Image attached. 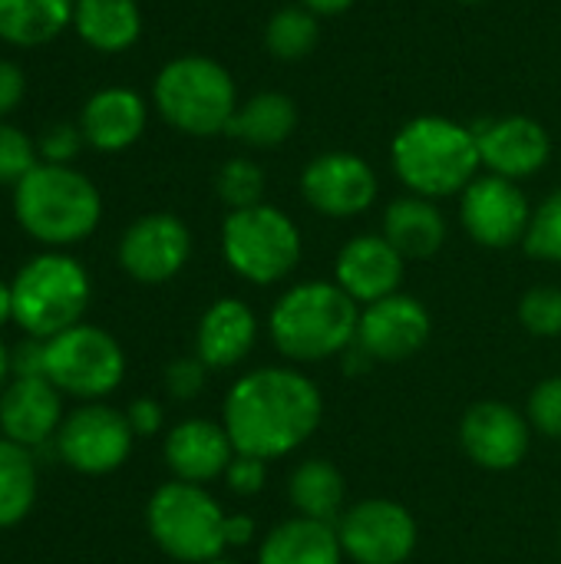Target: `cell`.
Instances as JSON below:
<instances>
[{"label": "cell", "instance_id": "cell-1", "mask_svg": "<svg viewBox=\"0 0 561 564\" xmlns=\"http://www.w3.org/2000/svg\"><path fill=\"white\" fill-rule=\"evenodd\" d=\"M321 387L288 364L241 373L222 403V426L228 430L235 453L258 456L265 463L298 453L321 430Z\"/></svg>", "mask_w": 561, "mask_h": 564}, {"label": "cell", "instance_id": "cell-2", "mask_svg": "<svg viewBox=\"0 0 561 564\" xmlns=\"http://www.w3.org/2000/svg\"><path fill=\"white\" fill-rule=\"evenodd\" d=\"M390 165L410 195L433 202L463 195L483 169L476 129L450 116H417L397 129Z\"/></svg>", "mask_w": 561, "mask_h": 564}, {"label": "cell", "instance_id": "cell-3", "mask_svg": "<svg viewBox=\"0 0 561 564\" xmlns=\"http://www.w3.org/2000/svg\"><path fill=\"white\" fill-rule=\"evenodd\" d=\"M357 321L360 304L334 281H301L274 301L268 337L288 364H321L357 344Z\"/></svg>", "mask_w": 561, "mask_h": 564}, {"label": "cell", "instance_id": "cell-4", "mask_svg": "<svg viewBox=\"0 0 561 564\" xmlns=\"http://www.w3.org/2000/svg\"><path fill=\"white\" fill-rule=\"evenodd\" d=\"M13 215L33 241L60 251L99 228L103 195L86 172L40 162L13 185Z\"/></svg>", "mask_w": 561, "mask_h": 564}, {"label": "cell", "instance_id": "cell-5", "mask_svg": "<svg viewBox=\"0 0 561 564\" xmlns=\"http://www.w3.org/2000/svg\"><path fill=\"white\" fill-rule=\"evenodd\" d=\"M235 76L212 56H175L152 83V106L165 126L192 139L225 135L238 109Z\"/></svg>", "mask_w": 561, "mask_h": 564}, {"label": "cell", "instance_id": "cell-6", "mask_svg": "<svg viewBox=\"0 0 561 564\" xmlns=\"http://www.w3.org/2000/svg\"><path fill=\"white\" fill-rule=\"evenodd\" d=\"M13 324L23 337L50 340L76 324L93 297L89 271L66 251H43L30 258L10 281Z\"/></svg>", "mask_w": 561, "mask_h": 564}, {"label": "cell", "instance_id": "cell-7", "mask_svg": "<svg viewBox=\"0 0 561 564\" xmlns=\"http://www.w3.org/2000/svg\"><path fill=\"white\" fill-rule=\"evenodd\" d=\"M304 254L298 221L278 205H251L228 212L222 221V258L235 278L271 288L288 281Z\"/></svg>", "mask_w": 561, "mask_h": 564}, {"label": "cell", "instance_id": "cell-8", "mask_svg": "<svg viewBox=\"0 0 561 564\" xmlns=\"http://www.w3.org/2000/svg\"><path fill=\"white\" fill-rule=\"evenodd\" d=\"M225 509L205 489L169 479L145 502V529L162 555L182 564L222 558L225 545Z\"/></svg>", "mask_w": 561, "mask_h": 564}, {"label": "cell", "instance_id": "cell-9", "mask_svg": "<svg viewBox=\"0 0 561 564\" xmlns=\"http://www.w3.org/2000/svg\"><path fill=\"white\" fill-rule=\"evenodd\" d=\"M126 377V354L122 344L96 327L76 324L46 340V380L79 403H99L119 390Z\"/></svg>", "mask_w": 561, "mask_h": 564}, {"label": "cell", "instance_id": "cell-10", "mask_svg": "<svg viewBox=\"0 0 561 564\" xmlns=\"http://www.w3.org/2000/svg\"><path fill=\"white\" fill-rule=\"evenodd\" d=\"M56 459L79 476H109L122 469L132 456L136 433L122 410L99 403H83L66 413L56 440Z\"/></svg>", "mask_w": 561, "mask_h": 564}, {"label": "cell", "instance_id": "cell-11", "mask_svg": "<svg viewBox=\"0 0 561 564\" xmlns=\"http://www.w3.org/2000/svg\"><path fill=\"white\" fill-rule=\"evenodd\" d=\"M344 558L354 564H407L417 552L420 525L403 502L364 499L337 519Z\"/></svg>", "mask_w": 561, "mask_h": 564}, {"label": "cell", "instance_id": "cell-12", "mask_svg": "<svg viewBox=\"0 0 561 564\" xmlns=\"http://www.w3.org/2000/svg\"><path fill=\"white\" fill-rule=\"evenodd\" d=\"M532 202L519 182L479 172L460 195V225L479 248L506 251L526 241Z\"/></svg>", "mask_w": 561, "mask_h": 564}, {"label": "cell", "instance_id": "cell-13", "mask_svg": "<svg viewBox=\"0 0 561 564\" xmlns=\"http://www.w3.org/2000/svg\"><path fill=\"white\" fill-rule=\"evenodd\" d=\"M298 185H301V198L308 202V208L334 221L367 215L380 195L374 165L364 155L344 152V149L314 155L304 165Z\"/></svg>", "mask_w": 561, "mask_h": 564}, {"label": "cell", "instance_id": "cell-14", "mask_svg": "<svg viewBox=\"0 0 561 564\" xmlns=\"http://www.w3.org/2000/svg\"><path fill=\"white\" fill-rule=\"evenodd\" d=\"M192 258V231L172 212H149L136 218L116 248L119 268L136 284H169Z\"/></svg>", "mask_w": 561, "mask_h": 564}, {"label": "cell", "instance_id": "cell-15", "mask_svg": "<svg viewBox=\"0 0 561 564\" xmlns=\"http://www.w3.org/2000/svg\"><path fill=\"white\" fill-rule=\"evenodd\" d=\"M433 337V317L427 304L413 294H390L360 307L357 344L374 364H403L413 360Z\"/></svg>", "mask_w": 561, "mask_h": 564}, {"label": "cell", "instance_id": "cell-16", "mask_svg": "<svg viewBox=\"0 0 561 564\" xmlns=\"http://www.w3.org/2000/svg\"><path fill=\"white\" fill-rule=\"evenodd\" d=\"M460 446L486 473L519 469L532 446V423L506 400H479L460 420Z\"/></svg>", "mask_w": 561, "mask_h": 564}, {"label": "cell", "instance_id": "cell-17", "mask_svg": "<svg viewBox=\"0 0 561 564\" xmlns=\"http://www.w3.org/2000/svg\"><path fill=\"white\" fill-rule=\"evenodd\" d=\"M483 169L513 182L539 175L552 159V135L532 116H496L473 126Z\"/></svg>", "mask_w": 561, "mask_h": 564}, {"label": "cell", "instance_id": "cell-18", "mask_svg": "<svg viewBox=\"0 0 561 564\" xmlns=\"http://www.w3.org/2000/svg\"><path fill=\"white\" fill-rule=\"evenodd\" d=\"M407 274V258L374 231L354 235L341 245L334 258V284L350 294L360 307L384 301L400 291Z\"/></svg>", "mask_w": 561, "mask_h": 564}, {"label": "cell", "instance_id": "cell-19", "mask_svg": "<svg viewBox=\"0 0 561 564\" xmlns=\"http://www.w3.org/2000/svg\"><path fill=\"white\" fill-rule=\"evenodd\" d=\"M162 459L172 479L208 486L225 476L228 463L235 459V443L222 423L205 416H188L165 433Z\"/></svg>", "mask_w": 561, "mask_h": 564}, {"label": "cell", "instance_id": "cell-20", "mask_svg": "<svg viewBox=\"0 0 561 564\" xmlns=\"http://www.w3.org/2000/svg\"><path fill=\"white\" fill-rule=\"evenodd\" d=\"M63 393L46 377H13L0 393V436L40 449L63 426Z\"/></svg>", "mask_w": 561, "mask_h": 564}, {"label": "cell", "instance_id": "cell-21", "mask_svg": "<svg viewBox=\"0 0 561 564\" xmlns=\"http://www.w3.org/2000/svg\"><path fill=\"white\" fill-rule=\"evenodd\" d=\"M76 126L83 129V139L89 149L106 152V155L126 152L142 139L149 126V106L129 86H106V89H96L83 102Z\"/></svg>", "mask_w": 561, "mask_h": 564}, {"label": "cell", "instance_id": "cell-22", "mask_svg": "<svg viewBox=\"0 0 561 564\" xmlns=\"http://www.w3.org/2000/svg\"><path fill=\"white\" fill-rule=\"evenodd\" d=\"M258 344V317L241 297H218L195 327V357L208 370H235Z\"/></svg>", "mask_w": 561, "mask_h": 564}, {"label": "cell", "instance_id": "cell-23", "mask_svg": "<svg viewBox=\"0 0 561 564\" xmlns=\"http://www.w3.org/2000/svg\"><path fill=\"white\" fill-rule=\"evenodd\" d=\"M380 235L407 258V261H427L440 254L446 245L450 225L440 208V202L423 198V195H400L384 208V225Z\"/></svg>", "mask_w": 561, "mask_h": 564}, {"label": "cell", "instance_id": "cell-24", "mask_svg": "<svg viewBox=\"0 0 561 564\" xmlns=\"http://www.w3.org/2000/svg\"><path fill=\"white\" fill-rule=\"evenodd\" d=\"M255 564H344V549L331 522L294 516L261 539Z\"/></svg>", "mask_w": 561, "mask_h": 564}, {"label": "cell", "instance_id": "cell-25", "mask_svg": "<svg viewBox=\"0 0 561 564\" xmlns=\"http://www.w3.org/2000/svg\"><path fill=\"white\" fill-rule=\"evenodd\" d=\"M73 30L96 53H126L142 36V10L136 0H76Z\"/></svg>", "mask_w": 561, "mask_h": 564}, {"label": "cell", "instance_id": "cell-26", "mask_svg": "<svg viewBox=\"0 0 561 564\" xmlns=\"http://www.w3.org/2000/svg\"><path fill=\"white\" fill-rule=\"evenodd\" d=\"M298 129V102L281 89H261L238 102L228 132L235 142L248 149H278Z\"/></svg>", "mask_w": 561, "mask_h": 564}, {"label": "cell", "instance_id": "cell-27", "mask_svg": "<svg viewBox=\"0 0 561 564\" xmlns=\"http://www.w3.org/2000/svg\"><path fill=\"white\" fill-rule=\"evenodd\" d=\"M288 502L301 519L337 525L347 512V479L331 459H304L288 476Z\"/></svg>", "mask_w": 561, "mask_h": 564}, {"label": "cell", "instance_id": "cell-28", "mask_svg": "<svg viewBox=\"0 0 561 564\" xmlns=\"http://www.w3.org/2000/svg\"><path fill=\"white\" fill-rule=\"evenodd\" d=\"M76 0H0V40L17 50L53 43L73 26Z\"/></svg>", "mask_w": 561, "mask_h": 564}, {"label": "cell", "instance_id": "cell-29", "mask_svg": "<svg viewBox=\"0 0 561 564\" xmlns=\"http://www.w3.org/2000/svg\"><path fill=\"white\" fill-rule=\"evenodd\" d=\"M40 496V459L33 449L0 436V532L20 525Z\"/></svg>", "mask_w": 561, "mask_h": 564}, {"label": "cell", "instance_id": "cell-30", "mask_svg": "<svg viewBox=\"0 0 561 564\" xmlns=\"http://www.w3.org/2000/svg\"><path fill=\"white\" fill-rule=\"evenodd\" d=\"M321 43V17L301 3L274 10L265 23V50L281 63H298Z\"/></svg>", "mask_w": 561, "mask_h": 564}, {"label": "cell", "instance_id": "cell-31", "mask_svg": "<svg viewBox=\"0 0 561 564\" xmlns=\"http://www.w3.org/2000/svg\"><path fill=\"white\" fill-rule=\"evenodd\" d=\"M265 188H268V175L265 169L248 159V155H235L228 159L218 175H215V195L222 198V205L228 212H238V208H251V205H261L265 202Z\"/></svg>", "mask_w": 561, "mask_h": 564}, {"label": "cell", "instance_id": "cell-32", "mask_svg": "<svg viewBox=\"0 0 561 564\" xmlns=\"http://www.w3.org/2000/svg\"><path fill=\"white\" fill-rule=\"evenodd\" d=\"M522 248L536 261L561 264V188H555L552 195H546L536 205Z\"/></svg>", "mask_w": 561, "mask_h": 564}, {"label": "cell", "instance_id": "cell-33", "mask_svg": "<svg viewBox=\"0 0 561 564\" xmlns=\"http://www.w3.org/2000/svg\"><path fill=\"white\" fill-rule=\"evenodd\" d=\"M519 324L542 340L561 337V288L555 284L529 288L519 301Z\"/></svg>", "mask_w": 561, "mask_h": 564}, {"label": "cell", "instance_id": "cell-34", "mask_svg": "<svg viewBox=\"0 0 561 564\" xmlns=\"http://www.w3.org/2000/svg\"><path fill=\"white\" fill-rule=\"evenodd\" d=\"M36 165H40L36 142L13 122L0 119V185H17Z\"/></svg>", "mask_w": 561, "mask_h": 564}, {"label": "cell", "instance_id": "cell-35", "mask_svg": "<svg viewBox=\"0 0 561 564\" xmlns=\"http://www.w3.org/2000/svg\"><path fill=\"white\" fill-rule=\"evenodd\" d=\"M526 416L539 436L561 443V373L559 377H546L532 387L529 403H526Z\"/></svg>", "mask_w": 561, "mask_h": 564}, {"label": "cell", "instance_id": "cell-36", "mask_svg": "<svg viewBox=\"0 0 561 564\" xmlns=\"http://www.w3.org/2000/svg\"><path fill=\"white\" fill-rule=\"evenodd\" d=\"M162 383H165L169 400H175V403H192L195 397H202V390H205V383H208V367H205L195 354H192V357H179V360H172V364L165 367Z\"/></svg>", "mask_w": 561, "mask_h": 564}, {"label": "cell", "instance_id": "cell-37", "mask_svg": "<svg viewBox=\"0 0 561 564\" xmlns=\"http://www.w3.org/2000/svg\"><path fill=\"white\" fill-rule=\"evenodd\" d=\"M83 145H86L83 129L73 126V122H53V126L43 129V135L36 139L40 162H53V165H73V159L79 155Z\"/></svg>", "mask_w": 561, "mask_h": 564}, {"label": "cell", "instance_id": "cell-38", "mask_svg": "<svg viewBox=\"0 0 561 564\" xmlns=\"http://www.w3.org/2000/svg\"><path fill=\"white\" fill-rule=\"evenodd\" d=\"M225 486L231 496L238 499H255L261 496L265 482H268V463L258 459V456H245V453H235V459L228 463L225 469Z\"/></svg>", "mask_w": 561, "mask_h": 564}, {"label": "cell", "instance_id": "cell-39", "mask_svg": "<svg viewBox=\"0 0 561 564\" xmlns=\"http://www.w3.org/2000/svg\"><path fill=\"white\" fill-rule=\"evenodd\" d=\"M122 413H126V420H129L136 440H149V436L162 433V426H165V410H162V403L152 400V397H136Z\"/></svg>", "mask_w": 561, "mask_h": 564}, {"label": "cell", "instance_id": "cell-40", "mask_svg": "<svg viewBox=\"0 0 561 564\" xmlns=\"http://www.w3.org/2000/svg\"><path fill=\"white\" fill-rule=\"evenodd\" d=\"M10 370L13 377H46V340L23 337L10 347Z\"/></svg>", "mask_w": 561, "mask_h": 564}, {"label": "cell", "instance_id": "cell-41", "mask_svg": "<svg viewBox=\"0 0 561 564\" xmlns=\"http://www.w3.org/2000/svg\"><path fill=\"white\" fill-rule=\"evenodd\" d=\"M26 96V76L13 59H0V119H7Z\"/></svg>", "mask_w": 561, "mask_h": 564}, {"label": "cell", "instance_id": "cell-42", "mask_svg": "<svg viewBox=\"0 0 561 564\" xmlns=\"http://www.w3.org/2000/svg\"><path fill=\"white\" fill-rule=\"evenodd\" d=\"M258 539V522L248 512L225 516V545L228 549H245Z\"/></svg>", "mask_w": 561, "mask_h": 564}, {"label": "cell", "instance_id": "cell-43", "mask_svg": "<svg viewBox=\"0 0 561 564\" xmlns=\"http://www.w3.org/2000/svg\"><path fill=\"white\" fill-rule=\"evenodd\" d=\"M301 7H308L311 13H317L321 20L324 17H341V13H347L357 0H298Z\"/></svg>", "mask_w": 561, "mask_h": 564}, {"label": "cell", "instance_id": "cell-44", "mask_svg": "<svg viewBox=\"0 0 561 564\" xmlns=\"http://www.w3.org/2000/svg\"><path fill=\"white\" fill-rule=\"evenodd\" d=\"M13 321V291H10V281L0 278V327H7Z\"/></svg>", "mask_w": 561, "mask_h": 564}, {"label": "cell", "instance_id": "cell-45", "mask_svg": "<svg viewBox=\"0 0 561 564\" xmlns=\"http://www.w3.org/2000/svg\"><path fill=\"white\" fill-rule=\"evenodd\" d=\"M13 380V370H10V347L0 340V393H3V387Z\"/></svg>", "mask_w": 561, "mask_h": 564}, {"label": "cell", "instance_id": "cell-46", "mask_svg": "<svg viewBox=\"0 0 561 564\" xmlns=\"http://www.w3.org/2000/svg\"><path fill=\"white\" fill-rule=\"evenodd\" d=\"M453 3H463V7H479V3H489V0H453Z\"/></svg>", "mask_w": 561, "mask_h": 564}, {"label": "cell", "instance_id": "cell-47", "mask_svg": "<svg viewBox=\"0 0 561 564\" xmlns=\"http://www.w3.org/2000/svg\"><path fill=\"white\" fill-rule=\"evenodd\" d=\"M202 564H238V562H231V558H225V555H222V558H212V562H202Z\"/></svg>", "mask_w": 561, "mask_h": 564}, {"label": "cell", "instance_id": "cell-48", "mask_svg": "<svg viewBox=\"0 0 561 564\" xmlns=\"http://www.w3.org/2000/svg\"><path fill=\"white\" fill-rule=\"evenodd\" d=\"M559 542H561V539H559Z\"/></svg>", "mask_w": 561, "mask_h": 564}]
</instances>
